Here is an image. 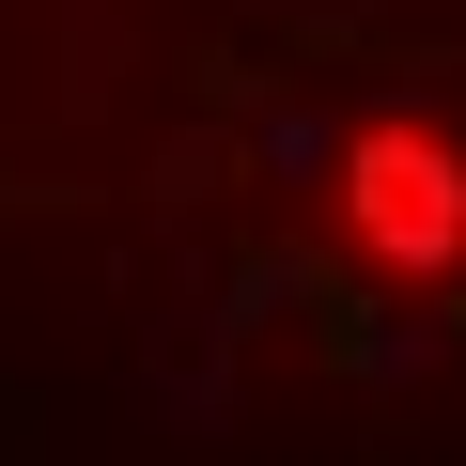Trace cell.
Returning a JSON list of instances; mask_svg holds the SVG:
<instances>
[{
  "mask_svg": "<svg viewBox=\"0 0 466 466\" xmlns=\"http://www.w3.org/2000/svg\"><path fill=\"white\" fill-rule=\"evenodd\" d=\"M451 218H466V171L420 140H373V233L389 249H451Z\"/></svg>",
  "mask_w": 466,
  "mask_h": 466,
  "instance_id": "6da1fadb",
  "label": "cell"
}]
</instances>
